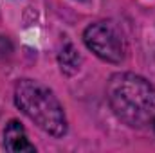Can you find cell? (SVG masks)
<instances>
[{
	"instance_id": "5",
	"label": "cell",
	"mask_w": 155,
	"mask_h": 153,
	"mask_svg": "<svg viewBox=\"0 0 155 153\" xmlns=\"http://www.w3.org/2000/svg\"><path fill=\"white\" fill-rule=\"evenodd\" d=\"M58 61H60V67L65 74H74V72H78V69L81 65V56L78 54V50L74 49L72 43H67L61 49V52L58 56Z\"/></svg>"
},
{
	"instance_id": "6",
	"label": "cell",
	"mask_w": 155,
	"mask_h": 153,
	"mask_svg": "<svg viewBox=\"0 0 155 153\" xmlns=\"http://www.w3.org/2000/svg\"><path fill=\"white\" fill-rule=\"evenodd\" d=\"M152 124H153V126H155V121H153V122H152Z\"/></svg>"
},
{
	"instance_id": "4",
	"label": "cell",
	"mask_w": 155,
	"mask_h": 153,
	"mask_svg": "<svg viewBox=\"0 0 155 153\" xmlns=\"http://www.w3.org/2000/svg\"><path fill=\"white\" fill-rule=\"evenodd\" d=\"M4 144H5V150H9V151H13V153L36 151V148L29 142L24 126L18 121H9L7 122V126L4 130Z\"/></svg>"
},
{
	"instance_id": "2",
	"label": "cell",
	"mask_w": 155,
	"mask_h": 153,
	"mask_svg": "<svg viewBox=\"0 0 155 153\" xmlns=\"http://www.w3.org/2000/svg\"><path fill=\"white\" fill-rule=\"evenodd\" d=\"M15 103L38 128L54 137L67 133L65 110L56 96L35 79H22L15 86Z\"/></svg>"
},
{
	"instance_id": "3",
	"label": "cell",
	"mask_w": 155,
	"mask_h": 153,
	"mask_svg": "<svg viewBox=\"0 0 155 153\" xmlns=\"http://www.w3.org/2000/svg\"><path fill=\"white\" fill-rule=\"evenodd\" d=\"M85 45L101 60L119 63L124 58V40L114 24L96 22L88 25L83 33Z\"/></svg>"
},
{
	"instance_id": "1",
	"label": "cell",
	"mask_w": 155,
	"mask_h": 153,
	"mask_svg": "<svg viewBox=\"0 0 155 153\" xmlns=\"http://www.w3.org/2000/svg\"><path fill=\"white\" fill-rule=\"evenodd\" d=\"M107 97L114 114L132 128H143L155 121V86L144 77L121 72L107 85Z\"/></svg>"
}]
</instances>
